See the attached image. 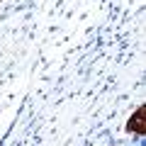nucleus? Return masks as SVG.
Segmentation results:
<instances>
[{
    "label": "nucleus",
    "mask_w": 146,
    "mask_h": 146,
    "mask_svg": "<svg viewBox=\"0 0 146 146\" xmlns=\"http://www.w3.org/2000/svg\"><path fill=\"white\" fill-rule=\"evenodd\" d=\"M129 131H139V134H144L146 131V127H144V110H136L134 112V117L129 119Z\"/></svg>",
    "instance_id": "f257e3e1"
}]
</instances>
